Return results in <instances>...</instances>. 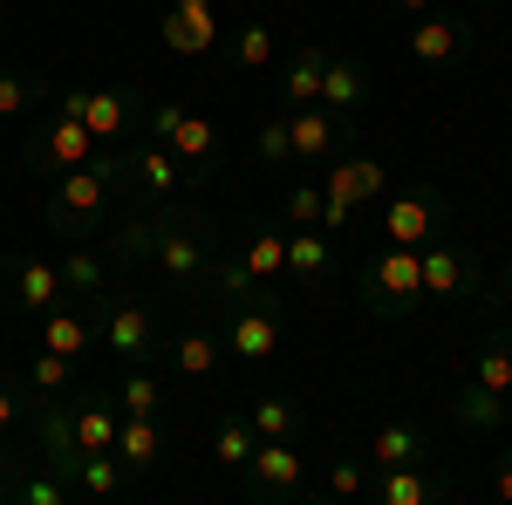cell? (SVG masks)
I'll return each mask as SVG.
<instances>
[{"label": "cell", "instance_id": "obj_41", "mask_svg": "<svg viewBox=\"0 0 512 505\" xmlns=\"http://www.w3.org/2000/svg\"><path fill=\"white\" fill-rule=\"evenodd\" d=\"M321 499H369V465L362 458H328Z\"/></svg>", "mask_w": 512, "mask_h": 505}, {"label": "cell", "instance_id": "obj_13", "mask_svg": "<svg viewBox=\"0 0 512 505\" xmlns=\"http://www.w3.org/2000/svg\"><path fill=\"white\" fill-rule=\"evenodd\" d=\"M0 294H7L14 314H48L62 301V267H55L48 253H21V260L0 267Z\"/></svg>", "mask_w": 512, "mask_h": 505}, {"label": "cell", "instance_id": "obj_24", "mask_svg": "<svg viewBox=\"0 0 512 505\" xmlns=\"http://www.w3.org/2000/svg\"><path fill=\"white\" fill-rule=\"evenodd\" d=\"M89 342H96V308H82V301H55V308L41 314V349H55V355H89Z\"/></svg>", "mask_w": 512, "mask_h": 505}, {"label": "cell", "instance_id": "obj_26", "mask_svg": "<svg viewBox=\"0 0 512 505\" xmlns=\"http://www.w3.org/2000/svg\"><path fill=\"white\" fill-rule=\"evenodd\" d=\"M69 403H76V444L82 451H110L117 444V396L110 389H69Z\"/></svg>", "mask_w": 512, "mask_h": 505}, {"label": "cell", "instance_id": "obj_35", "mask_svg": "<svg viewBox=\"0 0 512 505\" xmlns=\"http://www.w3.org/2000/svg\"><path fill=\"white\" fill-rule=\"evenodd\" d=\"M41 96H48V76H35V69H0V123H21Z\"/></svg>", "mask_w": 512, "mask_h": 505}, {"label": "cell", "instance_id": "obj_8", "mask_svg": "<svg viewBox=\"0 0 512 505\" xmlns=\"http://www.w3.org/2000/svg\"><path fill=\"white\" fill-rule=\"evenodd\" d=\"M376 212H383V239L390 246H431V239H444L458 226L451 198L437 185H396V192L376 198Z\"/></svg>", "mask_w": 512, "mask_h": 505}, {"label": "cell", "instance_id": "obj_6", "mask_svg": "<svg viewBox=\"0 0 512 505\" xmlns=\"http://www.w3.org/2000/svg\"><path fill=\"white\" fill-rule=\"evenodd\" d=\"M239 499L246 505H301L308 499V451L294 437H260L253 458L239 465Z\"/></svg>", "mask_w": 512, "mask_h": 505}, {"label": "cell", "instance_id": "obj_39", "mask_svg": "<svg viewBox=\"0 0 512 505\" xmlns=\"http://www.w3.org/2000/svg\"><path fill=\"white\" fill-rule=\"evenodd\" d=\"M233 69H274V28L260 14H246L233 35Z\"/></svg>", "mask_w": 512, "mask_h": 505}, {"label": "cell", "instance_id": "obj_17", "mask_svg": "<svg viewBox=\"0 0 512 505\" xmlns=\"http://www.w3.org/2000/svg\"><path fill=\"white\" fill-rule=\"evenodd\" d=\"M465 48H472V21H458L444 7L410 21V62L417 69H451V62H465Z\"/></svg>", "mask_w": 512, "mask_h": 505}, {"label": "cell", "instance_id": "obj_23", "mask_svg": "<svg viewBox=\"0 0 512 505\" xmlns=\"http://www.w3.org/2000/svg\"><path fill=\"white\" fill-rule=\"evenodd\" d=\"M117 465L130 471V478H144V471H158L164 458H171V437H164L158 417H117Z\"/></svg>", "mask_w": 512, "mask_h": 505}, {"label": "cell", "instance_id": "obj_2", "mask_svg": "<svg viewBox=\"0 0 512 505\" xmlns=\"http://www.w3.org/2000/svg\"><path fill=\"white\" fill-rule=\"evenodd\" d=\"M355 308L369 321H410L424 308V246H376L355 273Z\"/></svg>", "mask_w": 512, "mask_h": 505}, {"label": "cell", "instance_id": "obj_10", "mask_svg": "<svg viewBox=\"0 0 512 505\" xmlns=\"http://www.w3.org/2000/svg\"><path fill=\"white\" fill-rule=\"evenodd\" d=\"M280 335H287V321H280V294L274 287H260V294H246V301H233L226 308V349L239 355V362H267V355L280 349Z\"/></svg>", "mask_w": 512, "mask_h": 505}, {"label": "cell", "instance_id": "obj_48", "mask_svg": "<svg viewBox=\"0 0 512 505\" xmlns=\"http://www.w3.org/2000/svg\"><path fill=\"white\" fill-rule=\"evenodd\" d=\"M478 7H506V0H478Z\"/></svg>", "mask_w": 512, "mask_h": 505}, {"label": "cell", "instance_id": "obj_38", "mask_svg": "<svg viewBox=\"0 0 512 505\" xmlns=\"http://www.w3.org/2000/svg\"><path fill=\"white\" fill-rule=\"evenodd\" d=\"M253 444H260V430L246 424V417H219V424H212V458H219L226 471L246 465V458H253Z\"/></svg>", "mask_w": 512, "mask_h": 505}, {"label": "cell", "instance_id": "obj_12", "mask_svg": "<svg viewBox=\"0 0 512 505\" xmlns=\"http://www.w3.org/2000/svg\"><path fill=\"white\" fill-rule=\"evenodd\" d=\"M28 437H35V465H48V471H76V458H82V444H76V403H69V389L62 396H35L28 403Z\"/></svg>", "mask_w": 512, "mask_h": 505}, {"label": "cell", "instance_id": "obj_36", "mask_svg": "<svg viewBox=\"0 0 512 505\" xmlns=\"http://www.w3.org/2000/svg\"><path fill=\"white\" fill-rule=\"evenodd\" d=\"M110 396H117V410H123V417H158L164 383H158V369H123V383L110 389Z\"/></svg>", "mask_w": 512, "mask_h": 505}, {"label": "cell", "instance_id": "obj_33", "mask_svg": "<svg viewBox=\"0 0 512 505\" xmlns=\"http://www.w3.org/2000/svg\"><path fill=\"white\" fill-rule=\"evenodd\" d=\"M219 349H226V342H219L212 328H185L178 342H164V362H171L178 376H192V383H198V376L219 369Z\"/></svg>", "mask_w": 512, "mask_h": 505}, {"label": "cell", "instance_id": "obj_30", "mask_svg": "<svg viewBox=\"0 0 512 505\" xmlns=\"http://www.w3.org/2000/svg\"><path fill=\"white\" fill-rule=\"evenodd\" d=\"M410 458H431V437H424V424H403V417H390V424H376V437H369V465H410Z\"/></svg>", "mask_w": 512, "mask_h": 505}, {"label": "cell", "instance_id": "obj_3", "mask_svg": "<svg viewBox=\"0 0 512 505\" xmlns=\"http://www.w3.org/2000/svg\"><path fill=\"white\" fill-rule=\"evenodd\" d=\"M103 164H110V185H117L130 205H164V198H185V185H192V171L178 164V151L158 144V137L103 144Z\"/></svg>", "mask_w": 512, "mask_h": 505}, {"label": "cell", "instance_id": "obj_4", "mask_svg": "<svg viewBox=\"0 0 512 505\" xmlns=\"http://www.w3.org/2000/svg\"><path fill=\"white\" fill-rule=\"evenodd\" d=\"M48 185H55V192H48V205H41V219L55 226V239H103L110 198H117L103 151L89 157V164H76V171H62V178H48Z\"/></svg>", "mask_w": 512, "mask_h": 505}, {"label": "cell", "instance_id": "obj_40", "mask_svg": "<svg viewBox=\"0 0 512 505\" xmlns=\"http://www.w3.org/2000/svg\"><path fill=\"white\" fill-rule=\"evenodd\" d=\"M253 157H260L267 171H301V164H294V137H287V117H267V123H260V137H253Z\"/></svg>", "mask_w": 512, "mask_h": 505}, {"label": "cell", "instance_id": "obj_22", "mask_svg": "<svg viewBox=\"0 0 512 505\" xmlns=\"http://www.w3.org/2000/svg\"><path fill=\"white\" fill-rule=\"evenodd\" d=\"M328 273H335V239L321 226H287V287L315 294L328 287Z\"/></svg>", "mask_w": 512, "mask_h": 505}, {"label": "cell", "instance_id": "obj_42", "mask_svg": "<svg viewBox=\"0 0 512 505\" xmlns=\"http://www.w3.org/2000/svg\"><path fill=\"white\" fill-rule=\"evenodd\" d=\"M28 383H35V396H62V389H76V376H69V355L41 349L35 362H28Z\"/></svg>", "mask_w": 512, "mask_h": 505}, {"label": "cell", "instance_id": "obj_16", "mask_svg": "<svg viewBox=\"0 0 512 505\" xmlns=\"http://www.w3.org/2000/svg\"><path fill=\"white\" fill-rule=\"evenodd\" d=\"M321 192L342 198V205H376V198L390 192V171H383V157H376V151H355V144H342V151L328 157Z\"/></svg>", "mask_w": 512, "mask_h": 505}, {"label": "cell", "instance_id": "obj_20", "mask_svg": "<svg viewBox=\"0 0 512 505\" xmlns=\"http://www.w3.org/2000/svg\"><path fill=\"white\" fill-rule=\"evenodd\" d=\"M287 117V137H294V164H328V157L342 151V144H355L342 123L328 117L321 103H301V110H280Z\"/></svg>", "mask_w": 512, "mask_h": 505}, {"label": "cell", "instance_id": "obj_43", "mask_svg": "<svg viewBox=\"0 0 512 505\" xmlns=\"http://www.w3.org/2000/svg\"><path fill=\"white\" fill-rule=\"evenodd\" d=\"M321 205H328V192H321L315 178H294V192H287V226H321Z\"/></svg>", "mask_w": 512, "mask_h": 505}, {"label": "cell", "instance_id": "obj_28", "mask_svg": "<svg viewBox=\"0 0 512 505\" xmlns=\"http://www.w3.org/2000/svg\"><path fill=\"white\" fill-rule=\"evenodd\" d=\"M321 76H328V48H294L287 69H280V103H287V110L321 103Z\"/></svg>", "mask_w": 512, "mask_h": 505}, {"label": "cell", "instance_id": "obj_14", "mask_svg": "<svg viewBox=\"0 0 512 505\" xmlns=\"http://www.w3.org/2000/svg\"><path fill=\"white\" fill-rule=\"evenodd\" d=\"M55 267H62V294L82 301V308H103L117 287H110V253H103V239H69L62 253H55Z\"/></svg>", "mask_w": 512, "mask_h": 505}, {"label": "cell", "instance_id": "obj_27", "mask_svg": "<svg viewBox=\"0 0 512 505\" xmlns=\"http://www.w3.org/2000/svg\"><path fill=\"white\" fill-rule=\"evenodd\" d=\"M233 246H239V260H246V273L260 287L287 280V233L280 226H246V239H233Z\"/></svg>", "mask_w": 512, "mask_h": 505}, {"label": "cell", "instance_id": "obj_29", "mask_svg": "<svg viewBox=\"0 0 512 505\" xmlns=\"http://www.w3.org/2000/svg\"><path fill=\"white\" fill-rule=\"evenodd\" d=\"M246 424L260 430V437H294V444H301V430H308V410H301V396L274 389V396H253V403H246Z\"/></svg>", "mask_w": 512, "mask_h": 505}, {"label": "cell", "instance_id": "obj_50", "mask_svg": "<svg viewBox=\"0 0 512 505\" xmlns=\"http://www.w3.org/2000/svg\"><path fill=\"white\" fill-rule=\"evenodd\" d=\"M253 7H274V0H253Z\"/></svg>", "mask_w": 512, "mask_h": 505}, {"label": "cell", "instance_id": "obj_45", "mask_svg": "<svg viewBox=\"0 0 512 505\" xmlns=\"http://www.w3.org/2000/svg\"><path fill=\"white\" fill-rule=\"evenodd\" d=\"M21 424H28V403H21L14 389L0 383V430H21Z\"/></svg>", "mask_w": 512, "mask_h": 505}, {"label": "cell", "instance_id": "obj_5", "mask_svg": "<svg viewBox=\"0 0 512 505\" xmlns=\"http://www.w3.org/2000/svg\"><path fill=\"white\" fill-rule=\"evenodd\" d=\"M96 342L117 355L123 369H151V362H164V321L144 294H110L96 308Z\"/></svg>", "mask_w": 512, "mask_h": 505}, {"label": "cell", "instance_id": "obj_11", "mask_svg": "<svg viewBox=\"0 0 512 505\" xmlns=\"http://www.w3.org/2000/svg\"><path fill=\"white\" fill-rule=\"evenodd\" d=\"M103 151V144H96V137H89V123L82 117H62V110H55V117L41 123V130H28V171H41V178H62V171H76V164H89V157Z\"/></svg>", "mask_w": 512, "mask_h": 505}, {"label": "cell", "instance_id": "obj_18", "mask_svg": "<svg viewBox=\"0 0 512 505\" xmlns=\"http://www.w3.org/2000/svg\"><path fill=\"white\" fill-rule=\"evenodd\" d=\"M82 123H89L96 144H123V137L144 130V96H130V89H89L82 82Z\"/></svg>", "mask_w": 512, "mask_h": 505}, {"label": "cell", "instance_id": "obj_44", "mask_svg": "<svg viewBox=\"0 0 512 505\" xmlns=\"http://www.w3.org/2000/svg\"><path fill=\"white\" fill-rule=\"evenodd\" d=\"M492 499H499V505H512V444L499 451V458H492Z\"/></svg>", "mask_w": 512, "mask_h": 505}, {"label": "cell", "instance_id": "obj_37", "mask_svg": "<svg viewBox=\"0 0 512 505\" xmlns=\"http://www.w3.org/2000/svg\"><path fill=\"white\" fill-rule=\"evenodd\" d=\"M246 294H260V280L246 273V260H239V246H219V260H212V301H246Z\"/></svg>", "mask_w": 512, "mask_h": 505}, {"label": "cell", "instance_id": "obj_32", "mask_svg": "<svg viewBox=\"0 0 512 505\" xmlns=\"http://www.w3.org/2000/svg\"><path fill=\"white\" fill-rule=\"evenodd\" d=\"M219 28H226V21H198V14L164 7V48H171V55H185V62L212 55V48H219Z\"/></svg>", "mask_w": 512, "mask_h": 505}, {"label": "cell", "instance_id": "obj_1", "mask_svg": "<svg viewBox=\"0 0 512 505\" xmlns=\"http://www.w3.org/2000/svg\"><path fill=\"white\" fill-rule=\"evenodd\" d=\"M151 233H158L151 267H158L164 287L185 294V301H212V260H219V246H226L219 219L198 212L192 198H164V205H151Z\"/></svg>", "mask_w": 512, "mask_h": 505}, {"label": "cell", "instance_id": "obj_9", "mask_svg": "<svg viewBox=\"0 0 512 505\" xmlns=\"http://www.w3.org/2000/svg\"><path fill=\"white\" fill-rule=\"evenodd\" d=\"M485 280H492V267L478 260V246H465V239H451V233L424 246V301L472 308L478 294H485Z\"/></svg>", "mask_w": 512, "mask_h": 505}, {"label": "cell", "instance_id": "obj_19", "mask_svg": "<svg viewBox=\"0 0 512 505\" xmlns=\"http://www.w3.org/2000/svg\"><path fill=\"white\" fill-rule=\"evenodd\" d=\"M444 492H451V485H444V471H431V458L369 471V499L376 505H437Z\"/></svg>", "mask_w": 512, "mask_h": 505}, {"label": "cell", "instance_id": "obj_47", "mask_svg": "<svg viewBox=\"0 0 512 505\" xmlns=\"http://www.w3.org/2000/svg\"><path fill=\"white\" fill-rule=\"evenodd\" d=\"M390 7H396V14H403V21H417V14H431L437 0H390Z\"/></svg>", "mask_w": 512, "mask_h": 505}, {"label": "cell", "instance_id": "obj_46", "mask_svg": "<svg viewBox=\"0 0 512 505\" xmlns=\"http://www.w3.org/2000/svg\"><path fill=\"white\" fill-rule=\"evenodd\" d=\"M164 7H178V14H198V21H219V0H164Z\"/></svg>", "mask_w": 512, "mask_h": 505}, {"label": "cell", "instance_id": "obj_15", "mask_svg": "<svg viewBox=\"0 0 512 505\" xmlns=\"http://www.w3.org/2000/svg\"><path fill=\"white\" fill-rule=\"evenodd\" d=\"M369 89H376V76H369V62H355V55H328V76H321V110L342 123V130H362V117H369Z\"/></svg>", "mask_w": 512, "mask_h": 505}, {"label": "cell", "instance_id": "obj_25", "mask_svg": "<svg viewBox=\"0 0 512 505\" xmlns=\"http://www.w3.org/2000/svg\"><path fill=\"white\" fill-rule=\"evenodd\" d=\"M151 246H158L151 205H130V212H117V219L103 226V253H110L117 267H151Z\"/></svg>", "mask_w": 512, "mask_h": 505}, {"label": "cell", "instance_id": "obj_21", "mask_svg": "<svg viewBox=\"0 0 512 505\" xmlns=\"http://www.w3.org/2000/svg\"><path fill=\"white\" fill-rule=\"evenodd\" d=\"M444 410H451V424L465 430V437H499V430L512 424V396L485 389L478 376H472V383H458V389H451V403H444Z\"/></svg>", "mask_w": 512, "mask_h": 505}, {"label": "cell", "instance_id": "obj_34", "mask_svg": "<svg viewBox=\"0 0 512 505\" xmlns=\"http://www.w3.org/2000/svg\"><path fill=\"white\" fill-rule=\"evenodd\" d=\"M485 389L512 396V328L506 321H485V349H478V369H472Z\"/></svg>", "mask_w": 512, "mask_h": 505}, {"label": "cell", "instance_id": "obj_31", "mask_svg": "<svg viewBox=\"0 0 512 505\" xmlns=\"http://www.w3.org/2000/svg\"><path fill=\"white\" fill-rule=\"evenodd\" d=\"M123 478H130V471L117 465V451H82L76 471H69V492H76V499H117Z\"/></svg>", "mask_w": 512, "mask_h": 505}, {"label": "cell", "instance_id": "obj_7", "mask_svg": "<svg viewBox=\"0 0 512 505\" xmlns=\"http://www.w3.org/2000/svg\"><path fill=\"white\" fill-rule=\"evenodd\" d=\"M144 130L158 137V144H171L178 151V164L192 171V185L198 178H212L219 171V157H226V144H219V123L212 117H198V110H185V103H144Z\"/></svg>", "mask_w": 512, "mask_h": 505}, {"label": "cell", "instance_id": "obj_49", "mask_svg": "<svg viewBox=\"0 0 512 505\" xmlns=\"http://www.w3.org/2000/svg\"><path fill=\"white\" fill-rule=\"evenodd\" d=\"M0 21H7V0H0Z\"/></svg>", "mask_w": 512, "mask_h": 505}]
</instances>
